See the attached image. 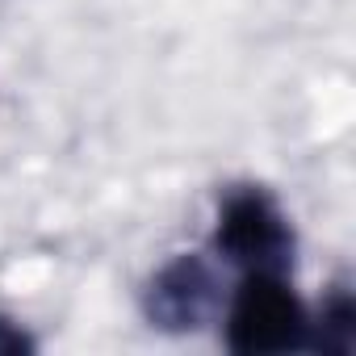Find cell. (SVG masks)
Listing matches in <instances>:
<instances>
[{
    "instance_id": "cell-2",
    "label": "cell",
    "mask_w": 356,
    "mask_h": 356,
    "mask_svg": "<svg viewBox=\"0 0 356 356\" xmlns=\"http://www.w3.org/2000/svg\"><path fill=\"white\" fill-rule=\"evenodd\" d=\"M293 227L281 202L260 185H235L222 193L214 231H210V256L227 268H293Z\"/></svg>"
},
{
    "instance_id": "cell-1",
    "label": "cell",
    "mask_w": 356,
    "mask_h": 356,
    "mask_svg": "<svg viewBox=\"0 0 356 356\" xmlns=\"http://www.w3.org/2000/svg\"><path fill=\"white\" fill-rule=\"evenodd\" d=\"M222 343L239 356L310 352L314 310L293 285V268H239L222 310Z\"/></svg>"
},
{
    "instance_id": "cell-4",
    "label": "cell",
    "mask_w": 356,
    "mask_h": 356,
    "mask_svg": "<svg viewBox=\"0 0 356 356\" xmlns=\"http://www.w3.org/2000/svg\"><path fill=\"white\" fill-rule=\"evenodd\" d=\"M34 343H30V335L13 323V318H5L0 314V352H30Z\"/></svg>"
},
{
    "instance_id": "cell-3",
    "label": "cell",
    "mask_w": 356,
    "mask_h": 356,
    "mask_svg": "<svg viewBox=\"0 0 356 356\" xmlns=\"http://www.w3.org/2000/svg\"><path fill=\"white\" fill-rule=\"evenodd\" d=\"M210 306H214V273L202 256H181L163 264L147 289L151 327H168V331L202 327Z\"/></svg>"
}]
</instances>
